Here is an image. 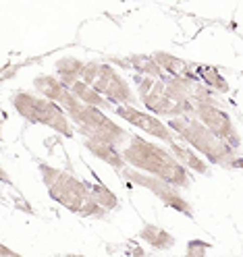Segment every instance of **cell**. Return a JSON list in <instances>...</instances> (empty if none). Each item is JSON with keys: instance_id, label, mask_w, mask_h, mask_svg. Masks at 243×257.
Returning a JSON list of instances; mask_svg holds the SVG:
<instances>
[{"instance_id": "4fadbf2b", "label": "cell", "mask_w": 243, "mask_h": 257, "mask_svg": "<svg viewBox=\"0 0 243 257\" xmlns=\"http://www.w3.org/2000/svg\"><path fill=\"white\" fill-rule=\"evenodd\" d=\"M154 58L156 62L160 64V69L165 71L169 77H183V79H198V73H196V64H191L187 60H181L179 56H173L169 52H154ZM200 81V79H198Z\"/></svg>"}, {"instance_id": "277c9868", "label": "cell", "mask_w": 243, "mask_h": 257, "mask_svg": "<svg viewBox=\"0 0 243 257\" xmlns=\"http://www.w3.org/2000/svg\"><path fill=\"white\" fill-rule=\"evenodd\" d=\"M60 108L67 112V116L77 124L79 133H84L86 139L106 141L110 146H117V148L125 139H129V133L123 126H119L112 118H108L104 114V110L84 104L81 100H77L71 91L67 93V98L62 100Z\"/></svg>"}, {"instance_id": "d6986e66", "label": "cell", "mask_w": 243, "mask_h": 257, "mask_svg": "<svg viewBox=\"0 0 243 257\" xmlns=\"http://www.w3.org/2000/svg\"><path fill=\"white\" fill-rule=\"evenodd\" d=\"M196 73H198L200 81L206 83L210 89L220 91V93L229 91V83H226V79L218 73L216 67H210V64H196Z\"/></svg>"}, {"instance_id": "52a82bcc", "label": "cell", "mask_w": 243, "mask_h": 257, "mask_svg": "<svg viewBox=\"0 0 243 257\" xmlns=\"http://www.w3.org/2000/svg\"><path fill=\"white\" fill-rule=\"evenodd\" d=\"M81 81L94 87L115 108L135 106V98H133V91L129 87V83L115 71V67H110L106 62H98V60L86 62V71H84V79Z\"/></svg>"}, {"instance_id": "ba28073f", "label": "cell", "mask_w": 243, "mask_h": 257, "mask_svg": "<svg viewBox=\"0 0 243 257\" xmlns=\"http://www.w3.org/2000/svg\"><path fill=\"white\" fill-rule=\"evenodd\" d=\"M121 176L127 181V183H131V185H137V187H143V189H148L150 193H154V195L165 203L167 207H171V210L175 212H179L187 218H193V207L191 203L181 195V191L177 189L175 185L167 183V181H162V179H156V176H150V174H145V172H139L131 166H127Z\"/></svg>"}, {"instance_id": "5b68a950", "label": "cell", "mask_w": 243, "mask_h": 257, "mask_svg": "<svg viewBox=\"0 0 243 257\" xmlns=\"http://www.w3.org/2000/svg\"><path fill=\"white\" fill-rule=\"evenodd\" d=\"M11 104L17 110V114L23 116L27 122L44 124L64 137H73V126L67 112L56 102L44 98V95H34L29 91H15L11 95Z\"/></svg>"}, {"instance_id": "5bb4252c", "label": "cell", "mask_w": 243, "mask_h": 257, "mask_svg": "<svg viewBox=\"0 0 243 257\" xmlns=\"http://www.w3.org/2000/svg\"><path fill=\"white\" fill-rule=\"evenodd\" d=\"M54 69H56V77L58 81L64 87H71L77 81L84 79V71H86V62L79 60L75 56H62L54 62Z\"/></svg>"}, {"instance_id": "7402d4cb", "label": "cell", "mask_w": 243, "mask_h": 257, "mask_svg": "<svg viewBox=\"0 0 243 257\" xmlns=\"http://www.w3.org/2000/svg\"><path fill=\"white\" fill-rule=\"evenodd\" d=\"M60 257H86V255H77V253H69V255H60Z\"/></svg>"}, {"instance_id": "7c38bea8", "label": "cell", "mask_w": 243, "mask_h": 257, "mask_svg": "<svg viewBox=\"0 0 243 257\" xmlns=\"http://www.w3.org/2000/svg\"><path fill=\"white\" fill-rule=\"evenodd\" d=\"M84 146L92 156H96L98 160H102V162H106L108 166H112L119 174L127 168V162H125L123 154L119 150H115L117 146H110V143L98 141V139H84Z\"/></svg>"}, {"instance_id": "30bf717a", "label": "cell", "mask_w": 243, "mask_h": 257, "mask_svg": "<svg viewBox=\"0 0 243 257\" xmlns=\"http://www.w3.org/2000/svg\"><path fill=\"white\" fill-rule=\"evenodd\" d=\"M115 114L121 116L123 120H127L129 124L141 128L143 133H148V135H152V137H156L160 141H165L167 146H169V143H173V141H177L175 139L177 133L173 131V128L167 122H162L158 116L150 114V112H141L135 106H117Z\"/></svg>"}, {"instance_id": "8fae6325", "label": "cell", "mask_w": 243, "mask_h": 257, "mask_svg": "<svg viewBox=\"0 0 243 257\" xmlns=\"http://www.w3.org/2000/svg\"><path fill=\"white\" fill-rule=\"evenodd\" d=\"M115 64L121 67L133 69L135 75H143V77H154V79H167L169 75L160 69V64L156 62L154 54H129L123 58H110Z\"/></svg>"}, {"instance_id": "8992f818", "label": "cell", "mask_w": 243, "mask_h": 257, "mask_svg": "<svg viewBox=\"0 0 243 257\" xmlns=\"http://www.w3.org/2000/svg\"><path fill=\"white\" fill-rule=\"evenodd\" d=\"M133 79L137 83L139 100L145 108H148L150 114L171 116V118L196 116V106L175 98V95L169 91L165 79H154V77H143V75H135Z\"/></svg>"}, {"instance_id": "44dd1931", "label": "cell", "mask_w": 243, "mask_h": 257, "mask_svg": "<svg viewBox=\"0 0 243 257\" xmlns=\"http://www.w3.org/2000/svg\"><path fill=\"white\" fill-rule=\"evenodd\" d=\"M208 249H212V243L202 238H191L185 247V257H206Z\"/></svg>"}, {"instance_id": "9a60e30c", "label": "cell", "mask_w": 243, "mask_h": 257, "mask_svg": "<svg viewBox=\"0 0 243 257\" xmlns=\"http://www.w3.org/2000/svg\"><path fill=\"white\" fill-rule=\"evenodd\" d=\"M169 152L177 158V162L181 166L189 168V170H196L198 174H208V164L196 154V150H191L187 143H179V141H173L169 143Z\"/></svg>"}, {"instance_id": "ac0fdd59", "label": "cell", "mask_w": 243, "mask_h": 257, "mask_svg": "<svg viewBox=\"0 0 243 257\" xmlns=\"http://www.w3.org/2000/svg\"><path fill=\"white\" fill-rule=\"evenodd\" d=\"M69 89H71V93L75 95L77 100H81V102L88 104V106H96V108H100V110H115V106H112L108 100H104L98 91H96L94 87H90L88 83H84V81H77Z\"/></svg>"}, {"instance_id": "e0dca14e", "label": "cell", "mask_w": 243, "mask_h": 257, "mask_svg": "<svg viewBox=\"0 0 243 257\" xmlns=\"http://www.w3.org/2000/svg\"><path fill=\"white\" fill-rule=\"evenodd\" d=\"M139 238L158 251H167L175 247V236L169 230L156 226V224H143L139 230Z\"/></svg>"}, {"instance_id": "2e32d148", "label": "cell", "mask_w": 243, "mask_h": 257, "mask_svg": "<svg viewBox=\"0 0 243 257\" xmlns=\"http://www.w3.org/2000/svg\"><path fill=\"white\" fill-rule=\"evenodd\" d=\"M34 87L44 95V98L56 102L58 106L62 104V100L67 98V93L71 91L69 87H64L58 81V77H52V75H38L34 79Z\"/></svg>"}, {"instance_id": "3957f363", "label": "cell", "mask_w": 243, "mask_h": 257, "mask_svg": "<svg viewBox=\"0 0 243 257\" xmlns=\"http://www.w3.org/2000/svg\"><path fill=\"white\" fill-rule=\"evenodd\" d=\"M167 124L191 150H198L210 164H216L222 168H243V158L237 154V150L231 148L229 143L222 141L220 137H216L196 116L169 118Z\"/></svg>"}, {"instance_id": "ffe728a7", "label": "cell", "mask_w": 243, "mask_h": 257, "mask_svg": "<svg viewBox=\"0 0 243 257\" xmlns=\"http://www.w3.org/2000/svg\"><path fill=\"white\" fill-rule=\"evenodd\" d=\"M90 189H92V195H94L96 203H98L102 210L112 212V210L119 207V197L108 187H104L102 183H90Z\"/></svg>"}, {"instance_id": "9c48e42d", "label": "cell", "mask_w": 243, "mask_h": 257, "mask_svg": "<svg viewBox=\"0 0 243 257\" xmlns=\"http://www.w3.org/2000/svg\"><path fill=\"white\" fill-rule=\"evenodd\" d=\"M196 118L208 126L216 137H220L222 141H226L231 148L239 150L241 146V137L235 128V122L231 120V116L214 102H206V104H198L196 106Z\"/></svg>"}, {"instance_id": "6da1fadb", "label": "cell", "mask_w": 243, "mask_h": 257, "mask_svg": "<svg viewBox=\"0 0 243 257\" xmlns=\"http://www.w3.org/2000/svg\"><path fill=\"white\" fill-rule=\"evenodd\" d=\"M121 154L125 158L127 166L167 181L177 189H187L191 185V174L187 172L185 166L177 162V158L169 150L156 146V143L139 135H133L129 139V146Z\"/></svg>"}, {"instance_id": "7a4b0ae2", "label": "cell", "mask_w": 243, "mask_h": 257, "mask_svg": "<svg viewBox=\"0 0 243 257\" xmlns=\"http://www.w3.org/2000/svg\"><path fill=\"white\" fill-rule=\"evenodd\" d=\"M44 187L48 189V195H50L58 205H62L64 210H69L77 216L84 218H104L106 210L96 203L90 183L77 179L71 172L60 170L54 166H48L46 162L38 164Z\"/></svg>"}]
</instances>
